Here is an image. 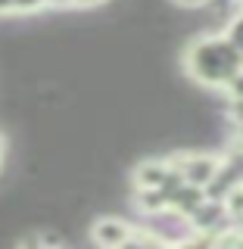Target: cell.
I'll return each instance as SVG.
<instances>
[{
    "mask_svg": "<svg viewBox=\"0 0 243 249\" xmlns=\"http://www.w3.org/2000/svg\"><path fill=\"white\" fill-rule=\"evenodd\" d=\"M181 66L190 81L222 90L243 69V53L224 37V31L222 35H200L184 47Z\"/></svg>",
    "mask_w": 243,
    "mask_h": 249,
    "instance_id": "1",
    "label": "cell"
},
{
    "mask_svg": "<svg viewBox=\"0 0 243 249\" xmlns=\"http://www.w3.org/2000/svg\"><path fill=\"white\" fill-rule=\"evenodd\" d=\"M168 159L178 165V171L184 175L187 184H197V187H206L212 181L215 168H218V156L203 153V150H178L175 156H168Z\"/></svg>",
    "mask_w": 243,
    "mask_h": 249,
    "instance_id": "2",
    "label": "cell"
},
{
    "mask_svg": "<svg viewBox=\"0 0 243 249\" xmlns=\"http://www.w3.org/2000/svg\"><path fill=\"white\" fill-rule=\"evenodd\" d=\"M131 233H134V224L119 218V215H100V218H93V224H91V240L103 249L128 246Z\"/></svg>",
    "mask_w": 243,
    "mask_h": 249,
    "instance_id": "3",
    "label": "cell"
},
{
    "mask_svg": "<svg viewBox=\"0 0 243 249\" xmlns=\"http://www.w3.org/2000/svg\"><path fill=\"white\" fill-rule=\"evenodd\" d=\"M166 175L168 159H140L131 171V184H134V190H150V187H162Z\"/></svg>",
    "mask_w": 243,
    "mask_h": 249,
    "instance_id": "4",
    "label": "cell"
},
{
    "mask_svg": "<svg viewBox=\"0 0 243 249\" xmlns=\"http://www.w3.org/2000/svg\"><path fill=\"white\" fill-rule=\"evenodd\" d=\"M206 199V190L203 187H197V184H181L175 193H171V202H168V209L171 212H178V215H184V218H190V212L200 206V202Z\"/></svg>",
    "mask_w": 243,
    "mask_h": 249,
    "instance_id": "5",
    "label": "cell"
},
{
    "mask_svg": "<svg viewBox=\"0 0 243 249\" xmlns=\"http://www.w3.org/2000/svg\"><path fill=\"white\" fill-rule=\"evenodd\" d=\"M222 202H224V209H228L231 228H234V231H243V184L234 187V190H231Z\"/></svg>",
    "mask_w": 243,
    "mask_h": 249,
    "instance_id": "6",
    "label": "cell"
},
{
    "mask_svg": "<svg viewBox=\"0 0 243 249\" xmlns=\"http://www.w3.org/2000/svg\"><path fill=\"white\" fill-rule=\"evenodd\" d=\"M224 37H228V41L243 53V10H237L228 19V25H224Z\"/></svg>",
    "mask_w": 243,
    "mask_h": 249,
    "instance_id": "7",
    "label": "cell"
},
{
    "mask_svg": "<svg viewBox=\"0 0 243 249\" xmlns=\"http://www.w3.org/2000/svg\"><path fill=\"white\" fill-rule=\"evenodd\" d=\"M50 10V0H13V16H37Z\"/></svg>",
    "mask_w": 243,
    "mask_h": 249,
    "instance_id": "8",
    "label": "cell"
},
{
    "mask_svg": "<svg viewBox=\"0 0 243 249\" xmlns=\"http://www.w3.org/2000/svg\"><path fill=\"white\" fill-rule=\"evenodd\" d=\"M222 90H224V97H228V100H243V69L231 78L228 84H224Z\"/></svg>",
    "mask_w": 243,
    "mask_h": 249,
    "instance_id": "9",
    "label": "cell"
},
{
    "mask_svg": "<svg viewBox=\"0 0 243 249\" xmlns=\"http://www.w3.org/2000/svg\"><path fill=\"white\" fill-rule=\"evenodd\" d=\"M228 119L231 124H243V100H228Z\"/></svg>",
    "mask_w": 243,
    "mask_h": 249,
    "instance_id": "10",
    "label": "cell"
},
{
    "mask_svg": "<svg viewBox=\"0 0 243 249\" xmlns=\"http://www.w3.org/2000/svg\"><path fill=\"white\" fill-rule=\"evenodd\" d=\"M171 3H178V6H187V10H203V6H206L209 0H171Z\"/></svg>",
    "mask_w": 243,
    "mask_h": 249,
    "instance_id": "11",
    "label": "cell"
},
{
    "mask_svg": "<svg viewBox=\"0 0 243 249\" xmlns=\"http://www.w3.org/2000/svg\"><path fill=\"white\" fill-rule=\"evenodd\" d=\"M13 16V0H0V19Z\"/></svg>",
    "mask_w": 243,
    "mask_h": 249,
    "instance_id": "12",
    "label": "cell"
},
{
    "mask_svg": "<svg viewBox=\"0 0 243 249\" xmlns=\"http://www.w3.org/2000/svg\"><path fill=\"white\" fill-rule=\"evenodd\" d=\"M0 162H3V137H0Z\"/></svg>",
    "mask_w": 243,
    "mask_h": 249,
    "instance_id": "13",
    "label": "cell"
}]
</instances>
